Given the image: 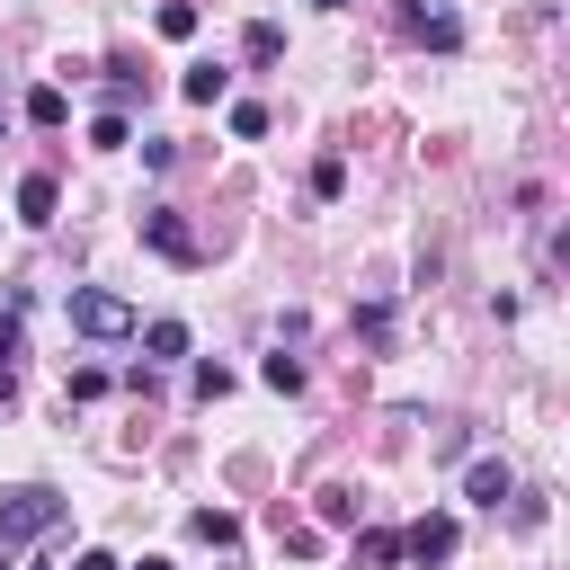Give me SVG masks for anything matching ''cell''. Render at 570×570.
<instances>
[{
	"label": "cell",
	"instance_id": "obj_27",
	"mask_svg": "<svg viewBox=\"0 0 570 570\" xmlns=\"http://www.w3.org/2000/svg\"><path fill=\"white\" fill-rule=\"evenodd\" d=\"M0 570H9V552H0Z\"/></svg>",
	"mask_w": 570,
	"mask_h": 570
},
{
	"label": "cell",
	"instance_id": "obj_2",
	"mask_svg": "<svg viewBox=\"0 0 570 570\" xmlns=\"http://www.w3.org/2000/svg\"><path fill=\"white\" fill-rule=\"evenodd\" d=\"M71 330L80 338H125L134 330V303L107 294V285H71Z\"/></svg>",
	"mask_w": 570,
	"mask_h": 570
},
{
	"label": "cell",
	"instance_id": "obj_3",
	"mask_svg": "<svg viewBox=\"0 0 570 570\" xmlns=\"http://www.w3.org/2000/svg\"><path fill=\"white\" fill-rule=\"evenodd\" d=\"M142 240H151V249H160L169 267H196V232H187V223H178L169 205H151V214H142Z\"/></svg>",
	"mask_w": 570,
	"mask_h": 570
},
{
	"label": "cell",
	"instance_id": "obj_26",
	"mask_svg": "<svg viewBox=\"0 0 570 570\" xmlns=\"http://www.w3.org/2000/svg\"><path fill=\"white\" fill-rule=\"evenodd\" d=\"M312 9H347V0H312Z\"/></svg>",
	"mask_w": 570,
	"mask_h": 570
},
{
	"label": "cell",
	"instance_id": "obj_12",
	"mask_svg": "<svg viewBox=\"0 0 570 570\" xmlns=\"http://www.w3.org/2000/svg\"><path fill=\"white\" fill-rule=\"evenodd\" d=\"M151 27H160L169 45H187V36H196V0H160V18H151Z\"/></svg>",
	"mask_w": 570,
	"mask_h": 570
},
{
	"label": "cell",
	"instance_id": "obj_16",
	"mask_svg": "<svg viewBox=\"0 0 570 570\" xmlns=\"http://www.w3.org/2000/svg\"><path fill=\"white\" fill-rule=\"evenodd\" d=\"M338 187H347V160H338V151H330V160H312V196H338Z\"/></svg>",
	"mask_w": 570,
	"mask_h": 570
},
{
	"label": "cell",
	"instance_id": "obj_21",
	"mask_svg": "<svg viewBox=\"0 0 570 570\" xmlns=\"http://www.w3.org/2000/svg\"><path fill=\"white\" fill-rule=\"evenodd\" d=\"M356 561H374V570H383V561H401V534H365V543H356Z\"/></svg>",
	"mask_w": 570,
	"mask_h": 570
},
{
	"label": "cell",
	"instance_id": "obj_15",
	"mask_svg": "<svg viewBox=\"0 0 570 570\" xmlns=\"http://www.w3.org/2000/svg\"><path fill=\"white\" fill-rule=\"evenodd\" d=\"M232 134H240V142H258V134H267V107H258V98H240V107H232Z\"/></svg>",
	"mask_w": 570,
	"mask_h": 570
},
{
	"label": "cell",
	"instance_id": "obj_19",
	"mask_svg": "<svg viewBox=\"0 0 570 570\" xmlns=\"http://www.w3.org/2000/svg\"><path fill=\"white\" fill-rule=\"evenodd\" d=\"M392 330V303H356V338H383Z\"/></svg>",
	"mask_w": 570,
	"mask_h": 570
},
{
	"label": "cell",
	"instance_id": "obj_5",
	"mask_svg": "<svg viewBox=\"0 0 570 570\" xmlns=\"http://www.w3.org/2000/svg\"><path fill=\"white\" fill-rule=\"evenodd\" d=\"M53 205H62L53 169H27V178H18V223H36V232H45V223H53Z\"/></svg>",
	"mask_w": 570,
	"mask_h": 570
},
{
	"label": "cell",
	"instance_id": "obj_10",
	"mask_svg": "<svg viewBox=\"0 0 570 570\" xmlns=\"http://www.w3.org/2000/svg\"><path fill=\"white\" fill-rule=\"evenodd\" d=\"M62 116H71V98H62L53 80H45V89H27V125H45V134H53Z\"/></svg>",
	"mask_w": 570,
	"mask_h": 570
},
{
	"label": "cell",
	"instance_id": "obj_20",
	"mask_svg": "<svg viewBox=\"0 0 570 570\" xmlns=\"http://www.w3.org/2000/svg\"><path fill=\"white\" fill-rule=\"evenodd\" d=\"M232 392V365H196V401H223Z\"/></svg>",
	"mask_w": 570,
	"mask_h": 570
},
{
	"label": "cell",
	"instance_id": "obj_22",
	"mask_svg": "<svg viewBox=\"0 0 570 570\" xmlns=\"http://www.w3.org/2000/svg\"><path fill=\"white\" fill-rule=\"evenodd\" d=\"M0 356H18V321L9 312H0Z\"/></svg>",
	"mask_w": 570,
	"mask_h": 570
},
{
	"label": "cell",
	"instance_id": "obj_7",
	"mask_svg": "<svg viewBox=\"0 0 570 570\" xmlns=\"http://www.w3.org/2000/svg\"><path fill=\"white\" fill-rule=\"evenodd\" d=\"M401 27H410L419 45H436V53H454V45H463V27H454L445 9H401Z\"/></svg>",
	"mask_w": 570,
	"mask_h": 570
},
{
	"label": "cell",
	"instance_id": "obj_4",
	"mask_svg": "<svg viewBox=\"0 0 570 570\" xmlns=\"http://www.w3.org/2000/svg\"><path fill=\"white\" fill-rule=\"evenodd\" d=\"M454 543H463V525H454V517H419V525L401 534V552H410V561H454Z\"/></svg>",
	"mask_w": 570,
	"mask_h": 570
},
{
	"label": "cell",
	"instance_id": "obj_8",
	"mask_svg": "<svg viewBox=\"0 0 570 570\" xmlns=\"http://www.w3.org/2000/svg\"><path fill=\"white\" fill-rule=\"evenodd\" d=\"M178 89H187V107H214V98L232 89V71H223V62H187V80H178Z\"/></svg>",
	"mask_w": 570,
	"mask_h": 570
},
{
	"label": "cell",
	"instance_id": "obj_14",
	"mask_svg": "<svg viewBox=\"0 0 570 570\" xmlns=\"http://www.w3.org/2000/svg\"><path fill=\"white\" fill-rule=\"evenodd\" d=\"M258 374H267V392H303V365H294V356H285V347H276V356H267V365H258Z\"/></svg>",
	"mask_w": 570,
	"mask_h": 570
},
{
	"label": "cell",
	"instance_id": "obj_11",
	"mask_svg": "<svg viewBox=\"0 0 570 570\" xmlns=\"http://www.w3.org/2000/svg\"><path fill=\"white\" fill-rule=\"evenodd\" d=\"M142 356H160V365L187 356V321H151V330H142Z\"/></svg>",
	"mask_w": 570,
	"mask_h": 570
},
{
	"label": "cell",
	"instance_id": "obj_9",
	"mask_svg": "<svg viewBox=\"0 0 570 570\" xmlns=\"http://www.w3.org/2000/svg\"><path fill=\"white\" fill-rule=\"evenodd\" d=\"M187 534H196V543H240V517H232V508H196Z\"/></svg>",
	"mask_w": 570,
	"mask_h": 570
},
{
	"label": "cell",
	"instance_id": "obj_13",
	"mask_svg": "<svg viewBox=\"0 0 570 570\" xmlns=\"http://www.w3.org/2000/svg\"><path fill=\"white\" fill-rule=\"evenodd\" d=\"M240 53H249V62H276V53H285V36H276V27H267V18H258V27H249V36H240Z\"/></svg>",
	"mask_w": 570,
	"mask_h": 570
},
{
	"label": "cell",
	"instance_id": "obj_6",
	"mask_svg": "<svg viewBox=\"0 0 570 570\" xmlns=\"http://www.w3.org/2000/svg\"><path fill=\"white\" fill-rule=\"evenodd\" d=\"M463 499H472V508H508V499H517V472H508V463H472V472H463Z\"/></svg>",
	"mask_w": 570,
	"mask_h": 570
},
{
	"label": "cell",
	"instance_id": "obj_18",
	"mask_svg": "<svg viewBox=\"0 0 570 570\" xmlns=\"http://www.w3.org/2000/svg\"><path fill=\"white\" fill-rule=\"evenodd\" d=\"M89 142H98V151H116V142H125V116H116V107H107V116H89Z\"/></svg>",
	"mask_w": 570,
	"mask_h": 570
},
{
	"label": "cell",
	"instance_id": "obj_24",
	"mask_svg": "<svg viewBox=\"0 0 570 570\" xmlns=\"http://www.w3.org/2000/svg\"><path fill=\"white\" fill-rule=\"evenodd\" d=\"M0 410H18V383H9V374H0Z\"/></svg>",
	"mask_w": 570,
	"mask_h": 570
},
{
	"label": "cell",
	"instance_id": "obj_23",
	"mask_svg": "<svg viewBox=\"0 0 570 570\" xmlns=\"http://www.w3.org/2000/svg\"><path fill=\"white\" fill-rule=\"evenodd\" d=\"M80 570H116V561H107V552H80Z\"/></svg>",
	"mask_w": 570,
	"mask_h": 570
},
{
	"label": "cell",
	"instance_id": "obj_25",
	"mask_svg": "<svg viewBox=\"0 0 570 570\" xmlns=\"http://www.w3.org/2000/svg\"><path fill=\"white\" fill-rule=\"evenodd\" d=\"M134 570H169V561H160V552H151V561H134Z\"/></svg>",
	"mask_w": 570,
	"mask_h": 570
},
{
	"label": "cell",
	"instance_id": "obj_17",
	"mask_svg": "<svg viewBox=\"0 0 570 570\" xmlns=\"http://www.w3.org/2000/svg\"><path fill=\"white\" fill-rule=\"evenodd\" d=\"M276 543H285L294 561H312V552H321V534H312V525H285V517H276Z\"/></svg>",
	"mask_w": 570,
	"mask_h": 570
},
{
	"label": "cell",
	"instance_id": "obj_1",
	"mask_svg": "<svg viewBox=\"0 0 570 570\" xmlns=\"http://www.w3.org/2000/svg\"><path fill=\"white\" fill-rule=\"evenodd\" d=\"M53 525H62V499H53L45 481H18V490H0V552L36 543V534H53Z\"/></svg>",
	"mask_w": 570,
	"mask_h": 570
}]
</instances>
